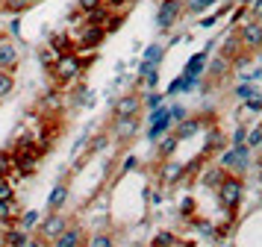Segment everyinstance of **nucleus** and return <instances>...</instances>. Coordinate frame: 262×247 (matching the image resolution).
Wrapping results in <instances>:
<instances>
[{
  "label": "nucleus",
  "instance_id": "obj_1",
  "mask_svg": "<svg viewBox=\"0 0 262 247\" xmlns=\"http://www.w3.org/2000/svg\"><path fill=\"white\" fill-rule=\"evenodd\" d=\"M215 197H218V203H221V209L233 212L238 209V203H242V197H245V179L238 174H227L224 183L215 188Z\"/></svg>",
  "mask_w": 262,
  "mask_h": 247
},
{
  "label": "nucleus",
  "instance_id": "obj_2",
  "mask_svg": "<svg viewBox=\"0 0 262 247\" xmlns=\"http://www.w3.org/2000/svg\"><path fill=\"white\" fill-rule=\"evenodd\" d=\"M50 74H53V80L59 82V85H74V82L80 80V74H83V68H80V59H77V53L59 56Z\"/></svg>",
  "mask_w": 262,
  "mask_h": 247
},
{
  "label": "nucleus",
  "instance_id": "obj_3",
  "mask_svg": "<svg viewBox=\"0 0 262 247\" xmlns=\"http://www.w3.org/2000/svg\"><path fill=\"white\" fill-rule=\"evenodd\" d=\"M183 12H186V3H183V0H162L159 9H156V30H159V33L174 30Z\"/></svg>",
  "mask_w": 262,
  "mask_h": 247
},
{
  "label": "nucleus",
  "instance_id": "obj_4",
  "mask_svg": "<svg viewBox=\"0 0 262 247\" xmlns=\"http://www.w3.org/2000/svg\"><path fill=\"white\" fill-rule=\"evenodd\" d=\"M250 165V147L248 144H238V147H230V150L221 153V168L227 174H245Z\"/></svg>",
  "mask_w": 262,
  "mask_h": 247
},
{
  "label": "nucleus",
  "instance_id": "obj_5",
  "mask_svg": "<svg viewBox=\"0 0 262 247\" xmlns=\"http://www.w3.org/2000/svg\"><path fill=\"white\" fill-rule=\"evenodd\" d=\"M74 35V44H77V50H97V47L103 44V38H106V30L103 27H97V24H85V27H80Z\"/></svg>",
  "mask_w": 262,
  "mask_h": 247
},
{
  "label": "nucleus",
  "instance_id": "obj_6",
  "mask_svg": "<svg viewBox=\"0 0 262 247\" xmlns=\"http://www.w3.org/2000/svg\"><path fill=\"white\" fill-rule=\"evenodd\" d=\"M144 109V100L139 92H127L121 94V97H115L112 100V112H115V118H139V112Z\"/></svg>",
  "mask_w": 262,
  "mask_h": 247
},
{
  "label": "nucleus",
  "instance_id": "obj_7",
  "mask_svg": "<svg viewBox=\"0 0 262 247\" xmlns=\"http://www.w3.org/2000/svg\"><path fill=\"white\" fill-rule=\"evenodd\" d=\"M238 41H242V50L256 53L262 47V21H253V18H250L248 24H242V27H238Z\"/></svg>",
  "mask_w": 262,
  "mask_h": 247
},
{
  "label": "nucleus",
  "instance_id": "obj_8",
  "mask_svg": "<svg viewBox=\"0 0 262 247\" xmlns=\"http://www.w3.org/2000/svg\"><path fill=\"white\" fill-rule=\"evenodd\" d=\"M65 230H68V218L62 212H48V218L38 223V235L48 238V241H56Z\"/></svg>",
  "mask_w": 262,
  "mask_h": 247
},
{
  "label": "nucleus",
  "instance_id": "obj_9",
  "mask_svg": "<svg viewBox=\"0 0 262 247\" xmlns=\"http://www.w3.org/2000/svg\"><path fill=\"white\" fill-rule=\"evenodd\" d=\"M48 47L56 53V56H68V53H77V44H74V35L68 30H53L48 38Z\"/></svg>",
  "mask_w": 262,
  "mask_h": 247
},
{
  "label": "nucleus",
  "instance_id": "obj_10",
  "mask_svg": "<svg viewBox=\"0 0 262 247\" xmlns=\"http://www.w3.org/2000/svg\"><path fill=\"white\" fill-rule=\"evenodd\" d=\"M12 156H15V168H18L24 176H30V174H36V171H38V162H41V153H38V147L18 150V153H12Z\"/></svg>",
  "mask_w": 262,
  "mask_h": 247
},
{
  "label": "nucleus",
  "instance_id": "obj_11",
  "mask_svg": "<svg viewBox=\"0 0 262 247\" xmlns=\"http://www.w3.org/2000/svg\"><path fill=\"white\" fill-rule=\"evenodd\" d=\"M62 106H65V94L59 88H50V92H45L38 97V112L41 115H59Z\"/></svg>",
  "mask_w": 262,
  "mask_h": 247
},
{
  "label": "nucleus",
  "instance_id": "obj_12",
  "mask_svg": "<svg viewBox=\"0 0 262 247\" xmlns=\"http://www.w3.org/2000/svg\"><path fill=\"white\" fill-rule=\"evenodd\" d=\"M68 197H71V188L65 186V183H56V186L50 188L48 194V203H45V209L48 212H59L65 203H68Z\"/></svg>",
  "mask_w": 262,
  "mask_h": 247
},
{
  "label": "nucleus",
  "instance_id": "obj_13",
  "mask_svg": "<svg viewBox=\"0 0 262 247\" xmlns=\"http://www.w3.org/2000/svg\"><path fill=\"white\" fill-rule=\"evenodd\" d=\"M53 247H85V230L83 227H68V230L53 241Z\"/></svg>",
  "mask_w": 262,
  "mask_h": 247
},
{
  "label": "nucleus",
  "instance_id": "obj_14",
  "mask_svg": "<svg viewBox=\"0 0 262 247\" xmlns=\"http://www.w3.org/2000/svg\"><path fill=\"white\" fill-rule=\"evenodd\" d=\"M18 47L9 41V38H0V68H6V71H15L18 68Z\"/></svg>",
  "mask_w": 262,
  "mask_h": 247
},
{
  "label": "nucleus",
  "instance_id": "obj_15",
  "mask_svg": "<svg viewBox=\"0 0 262 247\" xmlns=\"http://www.w3.org/2000/svg\"><path fill=\"white\" fill-rule=\"evenodd\" d=\"M230 59H224L221 53H215V59L206 62V80H224L227 74H230Z\"/></svg>",
  "mask_w": 262,
  "mask_h": 247
},
{
  "label": "nucleus",
  "instance_id": "obj_16",
  "mask_svg": "<svg viewBox=\"0 0 262 247\" xmlns=\"http://www.w3.org/2000/svg\"><path fill=\"white\" fill-rule=\"evenodd\" d=\"M203 129V121L201 118H186V121H180V124H174V136H177L180 141H186V139H191V136H198Z\"/></svg>",
  "mask_w": 262,
  "mask_h": 247
},
{
  "label": "nucleus",
  "instance_id": "obj_17",
  "mask_svg": "<svg viewBox=\"0 0 262 247\" xmlns=\"http://www.w3.org/2000/svg\"><path fill=\"white\" fill-rule=\"evenodd\" d=\"M159 176H162L165 186H177L180 179L186 176V162H165L162 171H159Z\"/></svg>",
  "mask_w": 262,
  "mask_h": 247
},
{
  "label": "nucleus",
  "instance_id": "obj_18",
  "mask_svg": "<svg viewBox=\"0 0 262 247\" xmlns=\"http://www.w3.org/2000/svg\"><path fill=\"white\" fill-rule=\"evenodd\" d=\"M206 62H209V56H206L203 50H198V53H194V56L186 62L183 74H186V77H194V80H201L203 74H206Z\"/></svg>",
  "mask_w": 262,
  "mask_h": 247
},
{
  "label": "nucleus",
  "instance_id": "obj_19",
  "mask_svg": "<svg viewBox=\"0 0 262 247\" xmlns=\"http://www.w3.org/2000/svg\"><path fill=\"white\" fill-rule=\"evenodd\" d=\"M139 129V118H115V139L130 141Z\"/></svg>",
  "mask_w": 262,
  "mask_h": 247
},
{
  "label": "nucleus",
  "instance_id": "obj_20",
  "mask_svg": "<svg viewBox=\"0 0 262 247\" xmlns=\"http://www.w3.org/2000/svg\"><path fill=\"white\" fill-rule=\"evenodd\" d=\"M165 53H168L165 44H147V47H144V56H142V62H139V65L159 68V65H162V59H165Z\"/></svg>",
  "mask_w": 262,
  "mask_h": 247
},
{
  "label": "nucleus",
  "instance_id": "obj_21",
  "mask_svg": "<svg viewBox=\"0 0 262 247\" xmlns=\"http://www.w3.org/2000/svg\"><path fill=\"white\" fill-rule=\"evenodd\" d=\"M224 141L227 139L218 132V129H209V132H206V144H203V159H206V156H212V153H224L227 150Z\"/></svg>",
  "mask_w": 262,
  "mask_h": 247
},
{
  "label": "nucleus",
  "instance_id": "obj_22",
  "mask_svg": "<svg viewBox=\"0 0 262 247\" xmlns=\"http://www.w3.org/2000/svg\"><path fill=\"white\" fill-rule=\"evenodd\" d=\"M224 176H227V171L224 168H221V165H209V168H206V171H203V176H201V183L206 188H218L221 186V183H224Z\"/></svg>",
  "mask_w": 262,
  "mask_h": 247
},
{
  "label": "nucleus",
  "instance_id": "obj_23",
  "mask_svg": "<svg viewBox=\"0 0 262 247\" xmlns=\"http://www.w3.org/2000/svg\"><path fill=\"white\" fill-rule=\"evenodd\" d=\"M3 244H6V247H27V244H30V233L12 227V230H6V235H3Z\"/></svg>",
  "mask_w": 262,
  "mask_h": 247
},
{
  "label": "nucleus",
  "instance_id": "obj_24",
  "mask_svg": "<svg viewBox=\"0 0 262 247\" xmlns=\"http://www.w3.org/2000/svg\"><path fill=\"white\" fill-rule=\"evenodd\" d=\"M174 129V121H171V115L162 118V121H156V124H150V129H147V141H159L165 132H171Z\"/></svg>",
  "mask_w": 262,
  "mask_h": 247
},
{
  "label": "nucleus",
  "instance_id": "obj_25",
  "mask_svg": "<svg viewBox=\"0 0 262 247\" xmlns=\"http://www.w3.org/2000/svg\"><path fill=\"white\" fill-rule=\"evenodd\" d=\"M177 147H180V139L174 132H165V136L159 139V156H162V159H171V156L177 153Z\"/></svg>",
  "mask_w": 262,
  "mask_h": 247
},
{
  "label": "nucleus",
  "instance_id": "obj_26",
  "mask_svg": "<svg viewBox=\"0 0 262 247\" xmlns=\"http://www.w3.org/2000/svg\"><path fill=\"white\" fill-rule=\"evenodd\" d=\"M224 59H233V56H238L242 53V41H238V33H230L224 38V44H221V50H218Z\"/></svg>",
  "mask_w": 262,
  "mask_h": 247
},
{
  "label": "nucleus",
  "instance_id": "obj_27",
  "mask_svg": "<svg viewBox=\"0 0 262 247\" xmlns=\"http://www.w3.org/2000/svg\"><path fill=\"white\" fill-rule=\"evenodd\" d=\"M12 92H15V74L6 68H0V103L6 97H12Z\"/></svg>",
  "mask_w": 262,
  "mask_h": 247
},
{
  "label": "nucleus",
  "instance_id": "obj_28",
  "mask_svg": "<svg viewBox=\"0 0 262 247\" xmlns=\"http://www.w3.org/2000/svg\"><path fill=\"white\" fill-rule=\"evenodd\" d=\"M177 244H180V235H174L171 230H159L150 238V247H177Z\"/></svg>",
  "mask_w": 262,
  "mask_h": 247
},
{
  "label": "nucleus",
  "instance_id": "obj_29",
  "mask_svg": "<svg viewBox=\"0 0 262 247\" xmlns=\"http://www.w3.org/2000/svg\"><path fill=\"white\" fill-rule=\"evenodd\" d=\"M36 223H38V212L36 209H27V212H21V215L15 218V227H18V230H24V233H30Z\"/></svg>",
  "mask_w": 262,
  "mask_h": 247
},
{
  "label": "nucleus",
  "instance_id": "obj_30",
  "mask_svg": "<svg viewBox=\"0 0 262 247\" xmlns=\"http://www.w3.org/2000/svg\"><path fill=\"white\" fill-rule=\"evenodd\" d=\"M109 141H112V136H109V132H97V136H92V139H89V144H85V147H89V153H100V150H106V147H109Z\"/></svg>",
  "mask_w": 262,
  "mask_h": 247
},
{
  "label": "nucleus",
  "instance_id": "obj_31",
  "mask_svg": "<svg viewBox=\"0 0 262 247\" xmlns=\"http://www.w3.org/2000/svg\"><path fill=\"white\" fill-rule=\"evenodd\" d=\"M0 9L9 12V15H21V12L30 9V3L27 0H0Z\"/></svg>",
  "mask_w": 262,
  "mask_h": 247
},
{
  "label": "nucleus",
  "instance_id": "obj_32",
  "mask_svg": "<svg viewBox=\"0 0 262 247\" xmlns=\"http://www.w3.org/2000/svg\"><path fill=\"white\" fill-rule=\"evenodd\" d=\"M215 3H218V0H189V3H186V12H189V15H203L206 9H212Z\"/></svg>",
  "mask_w": 262,
  "mask_h": 247
},
{
  "label": "nucleus",
  "instance_id": "obj_33",
  "mask_svg": "<svg viewBox=\"0 0 262 247\" xmlns=\"http://www.w3.org/2000/svg\"><path fill=\"white\" fill-rule=\"evenodd\" d=\"M15 168V156L12 150H0V176H9Z\"/></svg>",
  "mask_w": 262,
  "mask_h": 247
},
{
  "label": "nucleus",
  "instance_id": "obj_34",
  "mask_svg": "<svg viewBox=\"0 0 262 247\" xmlns=\"http://www.w3.org/2000/svg\"><path fill=\"white\" fill-rule=\"evenodd\" d=\"M56 59H59V56H56L50 47H41V50H38V62H41V68H45V71H53Z\"/></svg>",
  "mask_w": 262,
  "mask_h": 247
},
{
  "label": "nucleus",
  "instance_id": "obj_35",
  "mask_svg": "<svg viewBox=\"0 0 262 247\" xmlns=\"http://www.w3.org/2000/svg\"><path fill=\"white\" fill-rule=\"evenodd\" d=\"M165 103V94L162 92H156V88H150V92L144 94V109L150 112V109H156V106H162Z\"/></svg>",
  "mask_w": 262,
  "mask_h": 247
},
{
  "label": "nucleus",
  "instance_id": "obj_36",
  "mask_svg": "<svg viewBox=\"0 0 262 247\" xmlns=\"http://www.w3.org/2000/svg\"><path fill=\"white\" fill-rule=\"evenodd\" d=\"M245 144H248L250 150H259V147H262V124H259V127H253V129H248Z\"/></svg>",
  "mask_w": 262,
  "mask_h": 247
},
{
  "label": "nucleus",
  "instance_id": "obj_37",
  "mask_svg": "<svg viewBox=\"0 0 262 247\" xmlns=\"http://www.w3.org/2000/svg\"><path fill=\"white\" fill-rule=\"evenodd\" d=\"M242 106H245L248 112H253V115H259V112H262V92H253Z\"/></svg>",
  "mask_w": 262,
  "mask_h": 247
},
{
  "label": "nucleus",
  "instance_id": "obj_38",
  "mask_svg": "<svg viewBox=\"0 0 262 247\" xmlns=\"http://www.w3.org/2000/svg\"><path fill=\"white\" fill-rule=\"evenodd\" d=\"M0 200H15V183L9 176H0Z\"/></svg>",
  "mask_w": 262,
  "mask_h": 247
},
{
  "label": "nucleus",
  "instance_id": "obj_39",
  "mask_svg": "<svg viewBox=\"0 0 262 247\" xmlns=\"http://www.w3.org/2000/svg\"><path fill=\"white\" fill-rule=\"evenodd\" d=\"M253 92H256V88H253V82H238V85H236V92H233V94H236V100H238V103H245V100H248V97H250Z\"/></svg>",
  "mask_w": 262,
  "mask_h": 247
},
{
  "label": "nucleus",
  "instance_id": "obj_40",
  "mask_svg": "<svg viewBox=\"0 0 262 247\" xmlns=\"http://www.w3.org/2000/svg\"><path fill=\"white\" fill-rule=\"evenodd\" d=\"M168 115H171V112H168V103H162V106H156V109H150L144 121H147V124H156V121H162V118H168Z\"/></svg>",
  "mask_w": 262,
  "mask_h": 247
},
{
  "label": "nucleus",
  "instance_id": "obj_41",
  "mask_svg": "<svg viewBox=\"0 0 262 247\" xmlns=\"http://www.w3.org/2000/svg\"><path fill=\"white\" fill-rule=\"evenodd\" d=\"M168 112H171V121H174V124H180V121H186V118H189V109H186L183 103L168 106Z\"/></svg>",
  "mask_w": 262,
  "mask_h": 247
},
{
  "label": "nucleus",
  "instance_id": "obj_42",
  "mask_svg": "<svg viewBox=\"0 0 262 247\" xmlns=\"http://www.w3.org/2000/svg\"><path fill=\"white\" fill-rule=\"evenodd\" d=\"M89 244H92V247H115V241H112V235H109V233H95Z\"/></svg>",
  "mask_w": 262,
  "mask_h": 247
},
{
  "label": "nucleus",
  "instance_id": "obj_43",
  "mask_svg": "<svg viewBox=\"0 0 262 247\" xmlns=\"http://www.w3.org/2000/svg\"><path fill=\"white\" fill-rule=\"evenodd\" d=\"M103 3L100 0H77V12H83V15H92L95 9H100Z\"/></svg>",
  "mask_w": 262,
  "mask_h": 247
},
{
  "label": "nucleus",
  "instance_id": "obj_44",
  "mask_svg": "<svg viewBox=\"0 0 262 247\" xmlns=\"http://www.w3.org/2000/svg\"><path fill=\"white\" fill-rule=\"evenodd\" d=\"M180 218H194V197H186L180 203Z\"/></svg>",
  "mask_w": 262,
  "mask_h": 247
},
{
  "label": "nucleus",
  "instance_id": "obj_45",
  "mask_svg": "<svg viewBox=\"0 0 262 247\" xmlns=\"http://www.w3.org/2000/svg\"><path fill=\"white\" fill-rule=\"evenodd\" d=\"M142 82H144V85H147V92H150V88H156V85H159V68L147 71V74H144V77H142Z\"/></svg>",
  "mask_w": 262,
  "mask_h": 247
},
{
  "label": "nucleus",
  "instance_id": "obj_46",
  "mask_svg": "<svg viewBox=\"0 0 262 247\" xmlns=\"http://www.w3.org/2000/svg\"><path fill=\"white\" fill-rule=\"evenodd\" d=\"M136 168H139V159H136V156H127L124 165H121V176H127L130 171H136Z\"/></svg>",
  "mask_w": 262,
  "mask_h": 247
},
{
  "label": "nucleus",
  "instance_id": "obj_47",
  "mask_svg": "<svg viewBox=\"0 0 262 247\" xmlns=\"http://www.w3.org/2000/svg\"><path fill=\"white\" fill-rule=\"evenodd\" d=\"M245 139H248V129H245V127H236V132H233L230 144H233V147H238V144H245Z\"/></svg>",
  "mask_w": 262,
  "mask_h": 247
},
{
  "label": "nucleus",
  "instance_id": "obj_48",
  "mask_svg": "<svg viewBox=\"0 0 262 247\" xmlns=\"http://www.w3.org/2000/svg\"><path fill=\"white\" fill-rule=\"evenodd\" d=\"M106 9H112V12H121V6H127V3H133V0H100Z\"/></svg>",
  "mask_w": 262,
  "mask_h": 247
},
{
  "label": "nucleus",
  "instance_id": "obj_49",
  "mask_svg": "<svg viewBox=\"0 0 262 247\" xmlns=\"http://www.w3.org/2000/svg\"><path fill=\"white\" fill-rule=\"evenodd\" d=\"M250 18H253V21H262V0H253V6H250Z\"/></svg>",
  "mask_w": 262,
  "mask_h": 247
},
{
  "label": "nucleus",
  "instance_id": "obj_50",
  "mask_svg": "<svg viewBox=\"0 0 262 247\" xmlns=\"http://www.w3.org/2000/svg\"><path fill=\"white\" fill-rule=\"evenodd\" d=\"M218 18H221V15L215 12V15H209V18H203V21H201V27H203V30H209V27H215V24H218Z\"/></svg>",
  "mask_w": 262,
  "mask_h": 247
},
{
  "label": "nucleus",
  "instance_id": "obj_51",
  "mask_svg": "<svg viewBox=\"0 0 262 247\" xmlns=\"http://www.w3.org/2000/svg\"><path fill=\"white\" fill-rule=\"evenodd\" d=\"M9 33H12V35H21V18H18V15L9 21Z\"/></svg>",
  "mask_w": 262,
  "mask_h": 247
},
{
  "label": "nucleus",
  "instance_id": "obj_52",
  "mask_svg": "<svg viewBox=\"0 0 262 247\" xmlns=\"http://www.w3.org/2000/svg\"><path fill=\"white\" fill-rule=\"evenodd\" d=\"M27 3H30V6H38V3H41V0H27Z\"/></svg>",
  "mask_w": 262,
  "mask_h": 247
},
{
  "label": "nucleus",
  "instance_id": "obj_53",
  "mask_svg": "<svg viewBox=\"0 0 262 247\" xmlns=\"http://www.w3.org/2000/svg\"><path fill=\"white\" fill-rule=\"evenodd\" d=\"M259 150H262V147H259ZM256 165H259V171H262V153H259V162H256Z\"/></svg>",
  "mask_w": 262,
  "mask_h": 247
},
{
  "label": "nucleus",
  "instance_id": "obj_54",
  "mask_svg": "<svg viewBox=\"0 0 262 247\" xmlns=\"http://www.w3.org/2000/svg\"><path fill=\"white\" fill-rule=\"evenodd\" d=\"M259 183H262V171H259Z\"/></svg>",
  "mask_w": 262,
  "mask_h": 247
},
{
  "label": "nucleus",
  "instance_id": "obj_55",
  "mask_svg": "<svg viewBox=\"0 0 262 247\" xmlns=\"http://www.w3.org/2000/svg\"><path fill=\"white\" fill-rule=\"evenodd\" d=\"M0 38H3V33H0Z\"/></svg>",
  "mask_w": 262,
  "mask_h": 247
}]
</instances>
